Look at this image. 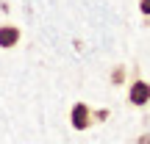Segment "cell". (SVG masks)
Segmentation results:
<instances>
[{
    "instance_id": "obj_1",
    "label": "cell",
    "mask_w": 150,
    "mask_h": 144,
    "mask_svg": "<svg viewBox=\"0 0 150 144\" xmlns=\"http://www.w3.org/2000/svg\"><path fill=\"white\" fill-rule=\"evenodd\" d=\"M128 103H131V105H136V108L150 105V83H147V80L136 78L134 83L128 86Z\"/></svg>"
},
{
    "instance_id": "obj_2",
    "label": "cell",
    "mask_w": 150,
    "mask_h": 144,
    "mask_svg": "<svg viewBox=\"0 0 150 144\" xmlns=\"http://www.w3.org/2000/svg\"><path fill=\"white\" fill-rule=\"evenodd\" d=\"M70 122L75 130H89L92 122H95V114H92V108L86 103H75L72 111H70Z\"/></svg>"
},
{
    "instance_id": "obj_3",
    "label": "cell",
    "mask_w": 150,
    "mask_h": 144,
    "mask_svg": "<svg viewBox=\"0 0 150 144\" xmlns=\"http://www.w3.org/2000/svg\"><path fill=\"white\" fill-rule=\"evenodd\" d=\"M20 44V28L17 25H0V47L8 50Z\"/></svg>"
},
{
    "instance_id": "obj_4",
    "label": "cell",
    "mask_w": 150,
    "mask_h": 144,
    "mask_svg": "<svg viewBox=\"0 0 150 144\" xmlns=\"http://www.w3.org/2000/svg\"><path fill=\"white\" fill-rule=\"evenodd\" d=\"M139 11L145 17H150V0H139Z\"/></svg>"
},
{
    "instance_id": "obj_5",
    "label": "cell",
    "mask_w": 150,
    "mask_h": 144,
    "mask_svg": "<svg viewBox=\"0 0 150 144\" xmlns=\"http://www.w3.org/2000/svg\"><path fill=\"white\" fill-rule=\"evenodd\" d=\"M122 78H125L122 70H114V72H111V80H114V83H122Z\"/></svg>"
}]
</instances>
